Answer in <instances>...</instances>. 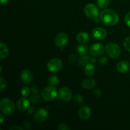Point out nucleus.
<instances>
[{"mask_svg": "<svg viewBox=\"0 0 130 130\" xmlns=\"http://www.w3.org/2000/svg\"><path fill=\"white\" fill-rule=\"evenodd\" d=\"M90 60H91V58L88 55H82L79 59L78 64L81 66H85L88 63H90Z\"/></svg>", "mask_w": 130, "mask_h": 130, "instance_id": "obj_22", "label": "nucleus"}, {"mask_svg": "<svg viewBox=\"0 0 130 130\" xmlns=\"http://www.w3.org/2000/svg\"><path fill=\"white\" fill-rule=\"evenodd\" d=\"M69 41L68 36L65 32H60L55 38L54 42L55 45L60 48H63L67 44Z\"/></svg>", "mask_w": 130, "mask_h": 130, "instance_id": "obj_7", "label": "nucleus"}, {"mask_svg": "<svg viewBox=\"0 0 130 130\" xmlns=\"http://www.w3.org/2000/svg\"><path fill=\"white\" fill-rule=\"evenodd\" d=\"M123 45L127 51L130 52V36L126 37L123 41Z\"/></svg>", "mask_w": 130, "mask_h": 130, "instance_id": "obj_26", "label": "nucleus"}, {"mask_svg": "<svg viewBox=\"0 0 130 130\" xmlns=\"http://www.w3.org/2000/svg\"><path fill=\"white\" fill-rule=\"evenodd\" d=\"M30 93V89L28 86H24L21 90V94L23 97H28Z\"/></svg>", "mask_w": 130, "mask_h": 130, "instance_id": "obj_24", "label": "nucleus"}, {"mask_svg": "<svg viewBox=\"0 0 130 130\" xmlns=\"http://www.w3.org/2000/svg\"><path fill=\"white\" fill-rule=\"evenodd\" d=\"M95 67L92 63H88L85 66V73L86 76H91L95 74Z\"/></svg>", "mask_w": 130, "mask_h": 130, "instance_id": "obj_19", "label": "nucleus"}, {"mask_svg": "<svg viewBox=\"0 0 130 130\" xmlns=\"http://www.w3.org/2000/svg\"><path fill=\"white\" fill-rule=\"evenodd\" d=\"M76 52L77 54L81 56L86 55L88 53L87 46L84 44H82V43L81 44H79L76 48Z\"/></svg>", "mask_w": 130, "mask_h": 130, "instance_id": "obj_20", "label": "nucleus"}, {"mask_svg": "<svg viewBox=\"0 0 130 130\" xmlns=\"http://www.w3.org/2000/svg\"><path fill=\"white\" fill-rule=\"evenodd\" d=\"M27 123H28V119H27V120L25 121V122H24V124H25L24 126H25L27 128V126H29L30 128V127H31V123H30V122H29V124H27Z\"/></svg>", "mask_w": 130, "mask_h": 130, "instance_id": "obj_34", "label": "nucleus"}, {"mask_svg": "<svg viewBox=\"0 0 130 130\" xmlns=\"http://www.w3.org/2000/svg\"><path fill=\"white\" fill-rule=\"evenodd\" d=\"M108 62V58L105 57H102L99 59V62L100 65H105Z\"/></svg>", "mask_w": 130, "mask_h": 130, "instance_id": "obj_28", "label": "nucleus"}, {"mask_svg": "<svg viewBox=\"0 0 130 130\" xmlns=\"http://www.w3.org/2000/svg\"><path fill=\"white\" fill-rule=\"evenodd\" d=\"M0 83H1V88H0V90L2 91V90L6 86V82L3 77H0Z\"/></svg>", "mask_w": 130, "mask_h": 130, "instance_id": "obj_29", "label": "nucleus"}, {"mask_svg": "<svg viewBox=\"0 0 130 130\" xmlns=\"http://www.w3.org/2000/svg\"><path fill=\"white\" fill-rule=\"evenodd\" d=\"M9 0H1V4L2 5H6L8 3Z\"/></svg>", "mask_w": 130, "mask_h": 130, "instance_id": "obj_35", "label": "nucleus"}, {"mask_svg": "<svg viewBox=\"0 0 130 130\" xmlns=\"http://www.w3.org/2000/svg\"><path fill=\"white\" fill-rule=\"evenodd\" d=\"M76 59H77V56L75 54H71L69 57V62L70 63H74L76 60Z\"/></svg>", "mask_w": 130, "mask_h": 130, "instance_id": "obj_31", "label": "nucleus"}, {"mask_svg": "<svg viewBox=\"0 0 130 130\" xmlns=\"http://www.w3.org/2000/svg\"><path fill=\"white\" fill-rule=\"evenodd\" d=\"M10 129L11 130H16V129H18V130H23L24 129V128H22L21 126H13L11 127V128H10Z\"/></svg>", "mask_w": 130, "mask_h": 130, "instance_id": "obj_33", "label": "nucleus"}, {"mask_svg": "<svg viewBox=\"0 0 130 130\" xmlns=\"http://www.w3.org/2000/svg\"><path fill=\"white\" fill-rule=\"evenodd\" d=\"M59 82V79H58V76L56 75H52L49 77L48 80V83L49 86H57Z\"/></svg>", "mask_w": 130, "mask_h": 130, "instance_id": "obj_21", "label": "nucleus"}, {"mask_svg": "<svg viewBox=\"0 0 130 130\" xmlns=\"http://www.w3.org/2000/svg\"><path fill=\"white\" fill-rule=\"evenodd\" d=\"M105 50L109 57L111 58H117L120 56L121 53L120 46L117 43L113 42H110L107 44L105 46Z\"/></svg>", "mask_w": 130, "mask_h": 130, "instance_id": "obj_3", "label": "nucleus"}, {"mask_svg": "<svg viewBox=\"0 0 130 130\" xmlns=\"http://www.w3.org/2000/svg\"><path fill=\"white\" fill-rule=\"evenodd\" d=\"M70 129H71L70 127L67 124H65V123H61L58 126V130H69Z\"/></svg>", "mask_w": 130, "mask_h": 130, "instance_id": "obj_27", "label": "nucleus"}, {"mask_svg": "<svg viewBox=\"0 0 130 130\" xmlns=\"http://www.w3.org/2000/svg\"><path fill=\"white\" fill-rule=\"evenodd\" d=\"M89 39H90V36H89L88 34L85 32H80L76 36V39L77 41L82 44L87 43L89 41Z\"/></svg>", "mask_w": 130, "mask_h": 130, "instance_id": "obj_17", "label": "nucleus"}, {"mask_svg": "<svg viewBox=\"0 0 130 130\" xmlns=\"http://www.w3.org/2000/svg\"><path fill=\"white\" fill-rule=\"evenodd\" d=\"M107 36V31L103 27H95L92 30V36L99 40L104 39Z\"/></svg>", "mask_w": 130, "mask_h": 130, "instance_id": "obj_11", "label": "nucleus"}, {"mask_svg": "<svg viewBox=\"0 0 130 130\" xmlns=\"http://www.w3.org/2000/svg\"><path fill=\"white\" fill-rule=\"evenodd\" d=\"M0 118H1V119H0V123H1V124H2L3 123L4 120H5V118H4L3 116V114H0Z\"/></svg>", "mask_w": 130, "mask_h": 130, "instance_id": "obj_36", "label": "nucleus"}, {"mask_svg": "<svg viewBox=\"0 0 130 130\" xmlns=\"http://www.w3.org/2000/svg\"><path fill=\"white\" fill-rule=\"evenodd\" d=\"M20 80L24 85H29L33 80L32 74L28 69L23 70L20 74Z\"/></svg>", "mask_w": 130, "mask_h": 130, "instance_id": "obj_13", "label": "nucleus"}, {"mask_svg": "<svg viewBox=\"0 0 130 130\" xmlns=\"http://www.w3.org/2000/svg\"><path fill=\"white\" fill-rule=\"evenodd\" d=\"M105 50V47L102 43H95L90 48V53L93 57H99L104 54Z\"/></svg>", "mask_w": 130, "mask_h": 130, "instance_id": "obj_8", "label": "nucleus"}, {"mask_svg": "<svg viewBox=\"0 0 130 130\" xmlns=\"http://www.w3.org/2000/svg\"><path fill=\"white\" fill-rule=\"evenodd\" d=\"M124 22L128 26L130 27V11L126 13V15L124 17Z\"/></svg>", "mask_w": 130, "mask_h": 130, "instance_id": "obj_30", "label": "nucleus"}, {"mask_svg": "<svg viewBox=\"0 0 130 130\" xmlns=\"http://www.w3.org/2000/svg\"><path fill=\"white\" fill-rule=\"evenodd\" d=\"M116 69L121 73H126L129 71L130 63L125 60H122L117 64Z\"/></svg>", "mask_w": 130, "mask_h": 130, "instance_id": "obj_15", "label": "nucleus"}, {"mask_svg": "<svg viewBox=\"0 0 130 130\" xmlns=\"http://www.w3.org/2000/svg\"><path fill=\"white\" fill-rule=\"evenodd\" d=\"M84 12L85 15L91 19H97L99 15V10L97 6L93 3H88L85 6Z\"/></svg>", "mask_w": 130, "mask_h": 130, "instance_id": "obj_5", "label": "nucleus"}, {"mask_svg": "<svg viewBox=\"0 0 130 130\" xmlns=\"http://www.w3.org/2000/svg\"><path fill=\"white\" fill-rule=\"evenodd\" d=\"M9 54V50L7 46L3 42L0 43V58L1 59L6 58Z\"/></svg>", "mask_w": 130, "mask_h": 130, "instance_id": "obj_18", "label": "nucleus"}, {"mask_svg": "<svg viewBox=\"0 0 130 130\" xmlns=\"http://www.w3.org/2000/svg\"><path fill=\"white\" fill-rule=\"evenodd\" d=\"M96 86V81L94 79H84L81 82V86L86 90H90Z\"/></svg>", "mask_w": 130, "mask_h": 130, "instance_id": "obj_16", "label": "nucleus"}, {"mask_svg": "<svg viewBox=\"0 0 130 130\" xmlns=\"http://www.w3.org/2000/svg\"><path fill=\"white\" fill-rule=\"evenodd\" d=\"M74 102L76 103V104L80 105V104H81L83 103L84 99H83V97L82 95H80V94H79V93H77V94H76V95H75V96H74Z\"/></svg>", "mask_w": 130, "mask_h": 130, "instance_id": "obj_25", "label": "nucleus"}, {"mask_svg": "<svg viewBox=\"0 0 130 130\" xmlns=\"http://www.w3.org/2000/svg\"><path fill=\"white\" fill-rule=\"evenodd\" d=\"M48 117V112L46 109H39L37 110L33 116L34 121L36 123L40 124L43 123L47 119Z\"/></svg>", "mask_w": 130, "mask_h": 130, "instance_id": "obj_9", "label": "nucleus"}, {"mask_svg": "<svg viewBox=\"0 0 130 130\" xmlns=\"http://www.w3.org/2000/svg\"><path fill=\"white\" fill-rule=\"evenodd\" d=\"M17 107L19 111H26L30 107V101L25 97L21 98L17 102Z\"/></svg>", "mask_w": 130, "mask_h": 130, "instance_id": "obj_14", "label": "nucleus"}, {"mask_svg": "<svg viewBox=\"0 0 130 130\" xmlns=\"http://www.w3.org/2000/svg\"><path fill=\"white\" fill-rule=\"evenodd\" d=\"M58 96L60 99L64 102L71 101L72 97V93L71 90L67 87H63L59 90Z\"/></svg>", "mask_w": 130, "mask_h": 130, "instance_id": "obj_10", "label": "nucleus"}, {"mask_svg": "<svg viewBox=\"0 0 130 130\" xmlns=\"http://www.w3.org/2000/svg\"><path fill=\"white\" fill-rule=\"evenodd\" d=\"M63 66V62L60 58H54L49 60L47 63V69L51 72H57L60 71Z\"/></svg>", "mask_w": 130, "mask_h": 130, "instance_id": "obj_6", "label": "nucleus"}, {"mask_svg": "<svg viewBox=\"0 0 130 130\" xmlns=\"http://www.w3.org/2000/svg\"><path fill=\"white\" fill-rule=\"evenodd\" d=\"M0 108L2 113L5 115L10 116L15 110L13 102L8 98H3L0 101Z\"/></svg>", "mask_w": 130, "mask_h": 130, "instance_id": "obj_2", "label": "nucleus"}, {"mask_svg": "<svg viewBox=\"0 0 130 130\" xmlns=\"http://www.w3.org/2000/svg\"><path fill=\"white\" fill-rule=\"evenodd\" d=\"M41 95L43 99L46 101H53L57 98L58 92L55 86H49L43 89Z\"/></svg>", "mask_w": 130, "mask_h": 130, "instance_id": "obj_4", "label": "nucleus"}, {"mask_svg": "<svg viewBox=\"0 0 130 130\" xmlns=\"http://www.w3.org/2000/svg\"><path fill=\"white\" fill-rule=\"evenodd\" d=\"M94 94H95V96H98V97H99V96H100L102 95L101 90H100L99 88L95 89V90H94Z\"/></svg>", "mask_w": 130, "mask_h": 130, "instance_id": "obj_32", "label": "nucleus"}, {"mask_svg": "<svg viewBox=\"0 0 130 130\" xmlns=\"http://www.w3.org/2000/svg\"><path fill=\"white\" fill-rule=\"evenodd\" d=\"M100 20L104 25L111 27L116 25L119 20L118 13L112 9H104L100 13Z\"/></svg>", "mask_w": 130, "mask_h": 130, "instance_id": "obj_1", "label": "nucleus"}, {"mask_svg": "<svg viewBox=\"0 0 130 130\" xmlns=\"http://www.w3.org/2000/svg\"><path fill=\"white\" fill-rule=\"evenodd\" d=\"M109 0H96V5L99 8L105 9L109 5Z\"/></svg>", "mask_w": 130, "mask_h": 130, "instance_id": "obj_23", "label": "nucleus"}, {"mask_svg": "<svg viewBox=\"0 0 130 130\" xmlns=\"http://www.w3.org/2000/svg\"><path fill=\"white\" fill-rule=\"evenodd\" d=\"M90 62H91L92 63H95V62H96V59H95V58H91V60H90Z\"/></svg>", "mask_w": 130, "mask_h": 130, "instance_id": "obj_37", "label": "nucleus"}, {"mask_svg": "<svg viewBox=\"0 0 130 130\" xmlns=\"http://www.w3.org/2000/svg\"><path fill=\"white\" fill-rule=\"evenodd\" d=\"M91 116V110L88 105H83L79 110V116L81 119L87 121Z\"/></svg>", "mask_w": 130, "mask_h": 130, "instance_id": "obj_12", "label": "nucleus"}]
</instances>
